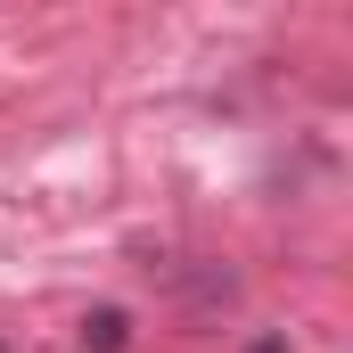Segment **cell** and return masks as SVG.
I'll return each mask as SVG.
<instances>
[{
    "label": "cell",
    "instance_id": "1",
    "mask_svg": "<svg viewBox=\"0 0 353 353\" xmlns=\"http://www.w3.org/2000/svg\"><path fill=\"white\" fill-rule=\"evenodd\" d=\"M83 345L90 353H123V345H132V321H123L115 304H99V312L83 321Z\"/></svg>",
    "mask_w": 353,
    "mask_h": 353
},
{
    "label": "cell",
    "instance_id": "2",
    "mask_svg": "<svg viewBox=\"0 0 353 353\" xmlns=\"http://www.w3.org/2000/svg\"><path fill=\"white\" fill-rule=\"evenodd\" d=\"M255 353H279V345H271V337H263V345H255Z\"/></svg>",
    "mask_w": 353,
    "mask_h": 353
}]
</instances>
